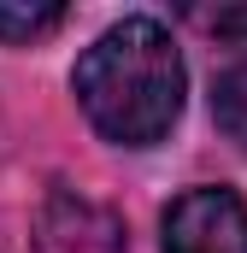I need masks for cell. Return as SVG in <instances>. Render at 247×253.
I'll list each match as a JSON object with an SVG mask.
<instances>
[{
	"instance_id": "obj_1",
	"label": "cell",
	"mask_w": 247,
	"mask_h": 253,
	"mask_svg": "<svg viewBox=\"0 0 247 253\" xmlns=\"http://www.w3.org/2000/svg\"><path fill=\"white\" fill-rule=\"evenodd\" d=\"M71 88L88 112V124L118 147H153L183 118L188 71L171 30L147 12H129L112 30H100L71 71Z\"/></svg>"
},
{
	"instance_id": "obj_2",
	"label": "cell",
	"mask_w": 247,
	"mask_h": 253,
	"mask_svg": "<svg viewBox=\"0 0 247 253\" xmlns=\"http://www.w3.org/2000/svg\"><path fill=\"white\" fill-rule=\"evenodd\" d=\"M165 253H247V200L224 183L177 194L165 206Z\"/></svg>"
},
{
	"instance_id": "obj_3",
	"label": "cell",
	"mask_w": 247,
	"mask_h": 253,
	"mask_svg": "<svg viewBox=\"0 0 247 253\" xmlns=\"http://www.w3.org/2000/svg\"><path fill=\"white\" fill-rule=\"evenodd\" d=\"M124 218L94 194L53 183L36 212V253H124Z\"/></svg>"
},
{
	"instance_id": "obj_4",
	"label": "cell",
	"mask_w": 247,
	"mask_h": 253,
	"mask_svg": "<svg viewBox=\"0 0 247 253\" xmlns=\"http://www.w3.org/2000/svg\"><path fill=\"white\" fill-rule=\"evenodd\" d=\"M212 118L230 141L247 147V65H230L218 83H212Z\"/></svg>"
},
{
	"instance_id": "obj_5",
	"label": "cell",
	"mask_w": 247,
	"mask_h": 253,
	"mask_svg": "<svg viewBox=\"0 0 247 253\" xmlns=\"http://www.w3.org/2000/svg\"><path fill=\"white\" fill-rule=\"evenodd\" d=\"M65 24V6H0V42H36Z\"/></svg>"
},
{
	"instance_id": "obj_6",
	"label": "cell",
	"mask_w": 247,
	"mask_h": 253,
	"mask_svg": "<svg viewBox=\"0 0 247 253\" xmlns=\"http://www.w3.org/2000/svg\"><path fill=\"white\" fill-rule=\"evenodd\" d=\"M218 42H230V47H247V6H218V12H206L200 18Z\"/></svg>"
}]
</instances>
